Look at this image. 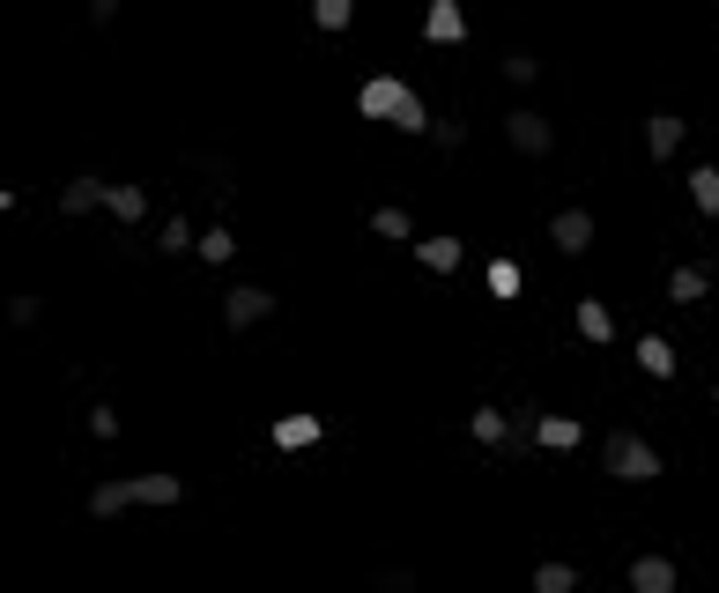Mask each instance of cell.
Wrapping results in <instances>:
<instances>
[{"mask_svg":"<svg viewBox=\"0 0 719 593\" xmlns=\"http://www.w3.org/2000/svg\"><path fill=\"white\" fill-rule=\"evenodd\" d=\"M312 23L320 30H348L356 23V0H312Z\"/></svg>","mask_w":719,"mask_h":593,"instance_id":"23","label":"cell"},{"mask_svg":"<svg viewBox=\"0 0 719 593\" xmlns=\"http://www.w3.org/2000/svg\"><path fill=\"white\" fill-rule=\"evenodd\" d=\"M631 586L638 593H675V564L668 556H638V564H631Z\"/></svg>","mask_w":719,"mask_h":593,"instance_id":"15","label":"cell"},{"mask_svg":"<svg viewBox=\"0 0 719 593\" xmlns=\"http://www.w3.org/2000/svg\"><path fill=\"white\" fill-rule=\"evenodd\" d=\"M705 290H712V268H697V260L668 274V304H705Z\"/></svg>","mask_w":719,"mask_h":593,"instance_id":"11","label":"cell"},{"mask_svg":"<svg viewBox=\"0 0 719 593\" xmlns=\"http://www.w3.org/2000/svg\"><path fill=\"white\" fill-rule=\"evenodd\" d=\"M356 112H364V119H386L394 134H430V112H423V97L408 90V82H394V74H372V82L356 90Z\"/></svg>","mask_w":719,"mask_h":593,"instance_id":"1","label":"cell"},{"mask_svg":"<svg viewBox=\"0 0 719 593\" xmlns=\"http://www.w3.org/2000/svg\"><path fill=\"white\" fill-rule=\"evenodd\" d=\"M579 334H586V342H608V334H616V320H608V304H601V296H586V304H579Z\"/></svg>","mask_w":719,"mask_h":593,"instance_id":"19","label":"cell"},{"mask_svg":"<svg viewBox=\"0 0 719 593\" xmlns=\"http://www.w3.org/2000/svg\"><path fill=\"white\" fill-rule=\"evenodd\" d=\"M186 482L178 475H134V504H178Z\"/></svg>","mask_w":719,"mask_h":593,"instance_id":"16","label":"cell"},{"mask_svg":"<svg viewBox=\"0 0 719 593\" xmlns=\"http://www.w3.org/2000/svg\"><path fill=\"white\" fill-rule=\"evenodd\" d=\"M423 30H430V45H460V38H468V15H460V0H430Z\"/></svg>","mask_w":719,"mask_h":593,"instance_id":"6","label":"cell"},{"mask_svg":"<svg viewBox=\"0 0 719 593\" xmlns=\"http://www.w3.org/2000/svg\"><path fill=\"white\" fill-rule=\"evenodd\" d=\"M200 260H230V252H238V238H230V230H200Z\"/></svg>","mask_w":719,"mask_h":593,"instance_id":"27","label":"cell"},{"mask_svg":"<svg viewBox=\"0 0 719 593\" xmlns=\"http://www.w3.org/2000/svg\"><path fill=\"white\" fill-rule=\"evenodd\" d=\"M274 445H282V452H304V445H320V416H282V423H274Z\"/></svg>","mask_w":719,"mask_h":593,"instance_id":"17","label":"cell"},{"mask_svg":"<svg viewBox=\"0 0 719 593\" xmlns=\"http://www.w3.org/2000/svg\"><path fill=\"white\" fill-rule=\"evenodd\" d=\"M90 430H97V438H119V408H104L97 400V408H90Z\"/></svg>","mask_w":719,"mask_h":593,"instance_id":"29","label":"cell"},{"mask_svg":"<svg viewBox=\"0 0 719 593\" xmlns=\"http://www.w3.org/2000/svg\"><path fill=\"white\" fill-rule=\"evenodd\" d=\"M504 82H512V90H534V82H542V60H534V52H504Z\"/></svg>","mask_w":719,"mask_h":593,"instance_id":"22","label":"cell"},{"mask_svg":"<svg viewBox=\"0 0 719 593\" xmlns=\"http://www.w3.org/2000/svg\"><path fill=\"white\" fill-rule=\"evenodd\" d=\"M186 246H200V230H194L186 216H164V230H156V252H164V260H178Z\"/></svg>","mask_w":719,"mask_h":593,"instance_id":"18","label":"cell"},{"mask_svg":"<svg viewBox=\"0 0 719 593\" xmlns=\"http://www.w3.org/2000/svg\"><path fill=\"white\" fill-rule=\"evenodd\" d=\"M549 246H556V252H571V260H579V252L594 246V216H586V208H564V216L549 222Z\"/></svg>","mask_w":719,"mask_h":593,"instance_id":"5","label":"cell"},{"mask_svg":"<svg viewBox=\"0 0 719 593\" xmlns=\"http://www.w3.org/2000/svg\"><path fill=\"white\" fill-rule=\"evenodd\" d=\"M430 142H438V148H460L468 134H460V119H430Z\"/></svg>","mask_w":719,"mask_h":593,"instance_id":"30","label":"cell"},{"mask_svg":"<svg viewBox=\"0 0 719 593\" xmlns=\"http://www.w3.org/2000/svg\"><path fill=\"white\" fill-rule=\"evenodd\" d=\"M504 142L520 148V156H549V148H556V126H549L542 112H527V104H520V112H504Z\"/></svg>","mask_w":719,"mask_h":593,"instance_id":"4","label":"cell"},{"mask_svg":"<svg viewBox=\"0 0 719 593\" xmlns=\"http://www.w3.org/2000/svg\"><path fill=\"white\" fill-rule=\"evenodd\" d=\"M126 504H134V475H112V482L90 490V512H97V519H119Z\"/></svg>","mask_w":719,"mask_h":593,"instance_id":"10","label":"cell"},{"mask_svg":"<svg viewBox=\"0 0 719 593\" xmlns=\"http://www.w3.org/2000/svg\"><path fill=\"white\" fill-rule=\"evenodd\" d=\"M423 268L452 274V268H460V238H423Z\"/></svg>","mask_w":719,"mask_h":593,"instance_id":"21","label":"cell"},{"mask_svg":"<svg viewBox=\"0 0 719 593\" xmlns=\"http://www.w3.org/2000/svg\"><path fill=\"white\" fill-rule=\"evenodd\" d=\"M571 586H579L571 564H534V593H571Z\"/></svg>","mask_w":719,"mask_h":593,"instance_id":"24","label":"cell"},{"mask_svg":"<svg viewBox=\"0 0 719 593\" xmlns=\"http://www.w3.org/2000/svg\"><path fill=\"white\" fill-rule=\"evenodd\" d=\"M586 438L571 416H534V445H549V452H571V445Z\"/></svg>","mask_w":719,"mask_h":593,"instance_id":"14","label":"cell"},{"mask_svg":"<svg viewBox=\"0 0 719 593\" xmlns=\"http://www.w3.org/2000/svg\"><path fill=\"white\" fill-rule=\"evenodd\" d=\"M274 320V290H260V282H238V290L223 296V326L230 334H246V326Z\"/></svg>","mask_w":719,"mask_h":593,"instance_id":"3","label":"cell"},{"mask_svg":"<svg viewBox=\"0 0 719 593\" xmlns=\"http://www.w3.org/2000/svg\"><path fill=\"white\" fill-rule=\"evenodd\" d=\"M0 208H15V186H0Z\"/></svg>","mask_w":719,"mask_h":593,"instance_id":"33","label":"cell"},{"mask_svg":"<svg viewBox=\"0 0 719 593\" xmlns=\"http://www.w3.org/2000/svg\"><path fill=\"white\" fill-rule=\"evenodd\" d=\"M90 208H104V178L97 171H82L60 186V216H90Z\"/></svg>","mask_w":719,"mask_h":593,"instance_id":"8","label":"cell"},{"mask_svg":"<svg viewBox=\"0 0 719 593\" xmlns=\"http://www.w3.org/2000/svg\"><path fill=\"white\" fill-rule=\"evenodd\" d=\"M104 208L119 216V230H134V222L149 216V194H142V186H119V178H104Z\"/></svg>","mask_w":719,"mask_h":593,"instance_id":"7","label":"cell"},{"mask_svg":"<svg viewBox=\"0 0 719 593\" xmlns=\"http://www.w3.org/2000/svg\"><path fill=\"white\" fill-rule=\"evenodd\" d=\"M675 364H682V356H675V342H660V334H645V342H638V371H645V378H660V386H668Z\"/></svg>","mask_w":719,"mask_h":593,"instance_id":"9","label":"cell"},{"mask_svg":"<svg viewBox=\"0 0 719 593\" xmlns=\"http://www.w3.org/2000/svg\"><path fill=\"white\" fill-rule=\"evenodd\" d=\"M119 15V0H90V23H112Z\"/></svg>","mask_w":719,"mask_h":593,"instance_id":"32","label":"cell"},{"mask_svg":"<svg viewBox=\"0 0 719 593\" xmlns=\"http://www.w3.org/2000/svg\"><path fill=\"white\" fill-rule=\"evenodd\" d=\"M645 148L668 164L675 148H682V119H675V112H653V119H645Z\"/></svg>","mask_w":719,"mask_h":593,"instance_id":"12","label":"cell"},{"mask_svg":"<svg viewBox=\"0 0 719 593\" xmlns=\"http://www.w3.org/2000/svg\"><path fill=\"white\" fill-rule=\"evenodd\" d=\"M690 200L705 208V216H719V164H697L690 171Z\"/></svg>","mask_w":719,"mask_h":593,"instance_id":"20","label":"cell"},{"mask_svg":"<svg viewBox=\"0 0 719 593\" xmlns=\"http://www.w3.org/2000/svg\"><path fill=\"white\" fill-rule=\"evenodd\" d=\"M601 475H616V482H660V445L638 438V430H608L601 438Z\"/></svg>","mask_w":719,"mask_h":593,"instance_id":"2","label":"cell"},{"mask_svg":"<svg viewBox=\"0 0 719 593\" xmlns=\"http://www.w3.org/2000/svg\"><path fill=\"white\" fill-rule=\"evenodd\" d=\"M416 222L400 216V208H372V238H408Z\"/></svg>","mask_w":719,"mask_h":593,"instance_id":"26","label":"cell"},{"mask_svg":"<svg viewBox=\"0 0 719 593\" xmlns=\"http://www.w3.org/2000/svg\"><path fill=\"white\" fill-rule=\"evenodd\" d=\"M378 593H416V571H378Z\"/></svg>","mask_w":719,"mask_h":593,"instance_id":"31","label":"cell"},{"mask_svg":"<svg viewBox=\"0 0 719 593\" xmlns=\"http://www.w3.org/2000/svg\"><path fill=\"white\" fill-rule=\"evenodd\" d=\"M38 312H45L38 296H8V326H38Z\"/></svg>","mask_w":719,"mask_h":593,"instance_id":"28","label":"cell"},{"mask_svg":"<svg viewBox=\"0 0 719 593\" xmlns=\"http://www.w3.org/2000/svg\"><path fill=\"white\" fill-rule=\"evenodd\" d=\"M490 296H497V304L520 296V268H512V260H490Z\"/></svg>","mask_w":719,"mask_h":593,"instance_id":"25","label":"cell"},{"mask_svg":"<svg viewBox=\"0 0 719 593\" xmlns=\"http://www.w3.org/2000/svg\"><path fill=\"white\" fill-rule=\"evenodd\" d=\"M468 438H475V445H512V416H497L490 400H482V408L468 416Z\"/></svg>","mask_w":719,"mask_h":593,"instance_id":"13","label":"cell"}]
</instances>
